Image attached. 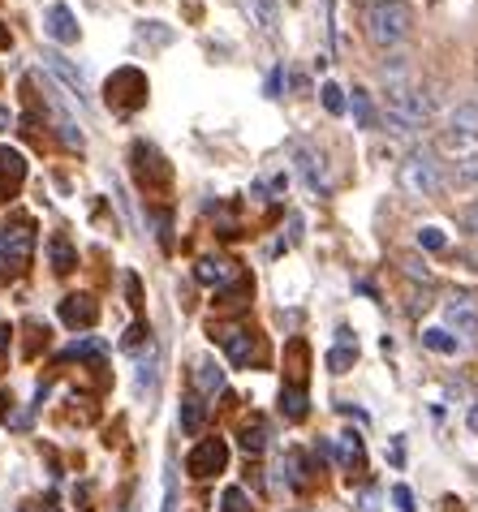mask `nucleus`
<instances>
[{
    "instance_id": "nucleus-9",
    "label": "nucleus",
    "mask_w": 478,
    "mask_h": 512,
    "mask_svg": "<svg viewBox=\"0 0 478 512\" xmlns=\"http://www.w3.org/2000/svg\"><path fill=\"white\" fill-rule=\"evenodd\" d=\"M474 142H478V104H457L444 125V147L457 155H470Z\"/></svg>"
},
{
    "instance_id": "nucleus-23",
    "label": "nucleus",
    "mask_w": 478,
    "mask_h": 512,
    "mask_svg": "<svg viewBox=\"0 0 478 512\" xmlns=\"http://www.w3.org/2000/svg\"><path fill=\"white\" fill-rule=\"evenodd\" d=\"M74 263H78V254H74V246H69V237L56 233L52 237V272L56 276H69V272H74Z\"/></svg>"
},
{
    "instance_id": "nucleus-32",
    "label": "nucleus",
    "mask_w": 478,
    "mask_h": 512,
    "mask_svg": "<svg viewBox=\"0 0 478 512\" xmlns=\"http://www.w3.org/2000/svg\"><path fill=\"white\" fill-rule=\"evenodd\" d=\"M392 500H397L401 512H414V491L405 487V482H401V487H392Z\"/></svg>"
},
{
    "instance_id": "nucleus-24",
    "label": "nucleus",
    "mask_w": 478,
    "mask_h": 512,
    "mask_svg": "<svg viewBox=\"0 0 478 512\" xmlns=\"http://www.w3.org/2000/svg\"><path fill=\"white\" fill-rule=\"evenodd\" d=\"M349 112H354V121L362 125V130H375V104H371V91H362V87L349 91Z\"/></svg>"
},
{
    "instance_id": "nucleus-33",
    "label": "nucleus",
    "mask_w": 478,
    "mask_h": 512,
    "mask_svg": "<svg viewBox=\"0 0 478 512\" xmlns=\"http://www.w3.org/2000/svg\"><path fill=\"white\" fill-rule=\"evenodd\" d=\"M164 512H177V478L164 474Z\"/></svg>"
},
{
    "instance_id": "nucleus-15",
    "label": "nucleus",
    "mask_w": 478,
    "mask_h": 512,
    "mask_svg": "<svg viewBox=\"0 0 478 512\" xmlns=\"http://www.w3.org/2000/svg\"><path fill=\"white\" fill-rule=\"evenodd\" d=\"M48 35L56 39V44H78V22H74V9H69V5H61V0H56V5L48 9Z\"/></svg>"
},
{
    "instance_id": "nucleus-29",
    "label": "nucleus",
    "mask_w": 478,
    "mask_h": 512,
    "mask_svg": "<svg viewBox=\"0 0 478 512\" xmlns=\"http://www.w3.org/2000/svg\"><path fill=\"white\" fill-rule=\"evenodd\" d=\"M323 108H328L332 117H341V112H345V95H341L336 82H323Z\"/></svg>"
},
{
    "instance_id": "nucleus-18",
    "label": "nucleus",
    "mask_w": 478,
    "mask_h": 512,
    "mask_svg": "<svg viewBox=\"0 0 478 512\" xmlns=\"http://www.w3.org/2000/svg\"><path fill=\"white\" fill-rule=\"evenodd\" d=\"M177 422H181V435H199L207 426V401H203V396H186V401H181Z\"/></svg>"
},
{
    "instance_id": "nucleus-3",
    "label": "nucleus",
    "mask_w": 478,
    "mask_h": 512,
    "mask_svg": "<svg viewBox=\"0 0 478 512\" xmlns=\"http://www.w3.org/2000/svg\"><path fill=\"white\" fill-rule=\"evenodd\" d=\"M35 220L31 216H13L5 220V229H0V280H22L26 267L35 259Z\"/></svg>"
},
{
    "instance_id": "nucleus-27",
    "label": "nucleus",
    "mask_w": 478,
    "mask_h": 512,
    "mask_svg": "<svg viewBox=\"0 0 478 512\" xmlns=\"http://www.w3.org/2000/svg\"><path fill=\"white\" fill-rule=\"evenodd\" d=\"M423 345L435 349V353H457V336H448V327H427Z\"/></svg>"
},
{
    "instance_id": "nucleus-36",
    "label": "nucleus",
    "mask_w": 478,
    "mask_h": 512,
    "mask_svg": "<svg viewBox=\"0 0 478 512\" xmlns=\"http://www.w3.org/2000/svg\"><path fill=\"white\" fill-rule=\"evenodd\" d=\"M13 44V39H9V31H5V26H0V48H9Z\"/></svg>"
},
{
    "instance_id": "nucleus-21",
    "label": "nucleus",
    "mask_w": 478,
    "mask_h": 512,
    "mask_svg": "<svg viewBox=\"0 0 478 512\" xmlns=\"http://www.w3.org/2000/svg\"><path fill=\"white\" fill-rule=\"evenodd\" d=\"M194 388H199L203 396H216L224 388V371L216 362H194Z\"/></svg>"
},
{
    "instance_id": "nucleus-20",
    "label": "nucleus",
    "mask_w": 478,
    "mask_h": 512,
    "mask_svg": "<svg viewBox=\"0 0 478 512\" xmlns=\"http://www.w3.org/2000/svg\"><path fill=\"white\" fill-rule=\"evenodd\" d=\"M280 414H285L289 422H302L306 414H311V405H306V388L285 383V388H280Z\"/></svg>"
},
{
    "instance_id": "nucleus-5",
    "label": "nucleus",
    "mask_w": 478,
    "mask_h": 512,
    "mask_svg": "<svg viewBox=\"0 0 478 512\" xmlns=\"http://www.w3.org/2000/svg\"><path fill=\"white\" fill-rule=\"evenodd\" d=\"M104 99H108V108L117 112V117H134V112L147 104V74L143 69H134V65L117 69V74L108 78V87H104Z\"/></svg>"
},
{
    "instance_id": "nucleus-8",
    "label": "nucleus",
    "mask_w": 478,
    "mask_h": 512,
    "mask_svg": "<svg viewBox=\"0 0 478 512\" xmlns=\"http://www.w3.org/2000/svg\"><path fill=\"white\" fill-rule=\"evenodd\" d=\"M186 469L194 478H216L229 469V444H224L220 435H207L199 439V444L190 448V457H186Z\"/></svg>"
},
{
    "instance_id": "nucleus-25",
    "label": "nucleus",
    "mask_w": 478,
    "mask_h": 512,
    "mask_svg": "<svg viewBox=\"0 0 478 512\" xmlns=\"http://www.w3.org/2000/svg\"><path fill=\"white\" fill-rule=\"evenodd\" d=\"M354 362H358V345H349V332H341V345L328 353V371L332 375H345Z\"/></svg>"
},
{
    "instance_id": "nucleus-31",
    "label": "nucleus",
    "mask_w": 478,
    "mask_h": 512,
    "mask_svg": "<svg viewBox=\"0 0 478 512\" xmlns=\"http://www.w3.org/2000/svg\"><path fill=\"white\" fill-rule=\"evenodd\" d=\"M224 512H250V504H246V495L242 491H224Z\"/></svg>"
},
{
    "instance_id": "nucleus-2",
    "label": "nucleus",
    "mask_w": 478,
    "mask_h": 512,
    "mask_svg": "<svg viewBox=\"0 0 478 512\" xmlns=\"http://www.w3.org/2000/svg\"><path fill=\"white\" fill-rule=\"evenodd\" d=\"M431 95L423 87H414V82H401L392 78L388 82V125L397 134H418L431 125Z\"/></svg>"
},
{
    "instance_id": "nucleus-30",
    "label": "nucleus",
    "mask_w": 478,
    "mask_h": 512,
    "mask_svg": "<svg viewBox=\"0 0 478 512\" xmlns=\"http://www.w3.org/2000/svg\"><path fill=\"white\" fill-rule=\"evenodd\" d=\"M418 246H423V250H444L448 237L440 229H418Z\"/></svg>"
},
{
    "instance_id": "nucleus-19",
    "label": "nucleus",
    "mask_w": 478,
    "mask_h": 512,
    "mask_svg": "<svg viewBox=\"0 0 478 512\" xmlns=\"http://www.w3.org/2000/svg\"><path fill=\"white\" fill-rule=\"evenodd\" d=\"M250 22H255L267 39H276L280 35V5L276 0H250Z\"/></svg>"
},
{
    "instance_id": "nucleus-4",
    "label": "nucleus",
    "mask_w": 478,
    "mask_h": 512,
    "mask_svg": "<svg viewBox=\"0 0 478 512\" xmlns=\"http://www.w3.org/2000/svg\"><path fill=\"white\" fill-rule=\"evenodd\" d=\"M397 186L410 198H435L444 190V168L431 151H410L397 168Z\"/></svg>"
},
{
    "instance_id": "nucleus-7",
    "label": "nucleus",
    "mask_w": 478,
    "mask_h": 512,
    "mask_svg": "<svg viewBox=\"0 0 478 512\" xmlns=\"http://www.w3.org/2000/svg\"><path fill=\"white\" fill-rule=\"evenodd\" d=\"M212 340H220V349L229 353V362L233 366H255L259 358H263V349H259V336L250 332V327H212Z\"/></svg>"
},
{
    "instance_id": "nucleus-16",
    "label": "nucleus",
    "mask_w": 478,
    "mask_h": 512,
    "mask_svg": "<svg viewBox=\"0 0 478 512\" xmlns=\"http://www.w3.org/2000/svg\"><path fill=\"white\" fill-rule=\"evenodd\" d=\"M194 276H199L203 284H212V289H224L229 280H242V272H237L229 259H203L199 267H194Z\"/></svg>"
},
{
    "instance_id": "nucleus-34",
    "label": "nucleus",
    "mask_w": 478,
    "mask_h": 512,
    "mask_svg": "<svg viewBox=\"0 0 478 512\" xmlns=\"http://www.w3.org/2000/svg\"><path fill=\"white\" fill-rule=\"evenodd\" d=\"M461 220H466V229H470V233H478V203L466 207V216H461Z\"/></svg>"
},
{
    "instance_id": "nucleus-14",
    "label": "nucleus",
    "mask_w": 478,
    "mask_h": 512,
    "mask_svg": "<svg viewBox=\"0 0 478 512\" xmlns=\"http://www.w3.org/2000/svg\"><path fill=\"white\" fill-rule=\"evenodd\" d=\"M26 186V160L13 147H0V203L18 198Z\"/></svg>"
},
{
    "instance_id": "nucleus-6",
    "label": "nucleus",
    "mask_w": 478,
    "mask_h": 512,
    "mask_svg": "<svg viewBox=\"0 0 478 512\" xmlns=\"http://www.w3.org/2000/svg\"><path fill=\"white\" fill-rule=\"evenodd\" d=\"M130 155H134V177H138V186H143L147 194H151V190H168V181H173V168H168V160H164L156 147H151V142H134Z\"/></svg>"
},
{
    "instance_id": "nucleus-13",
    "label": "nucleus",
    "mask_w": 478,
    "mask_h": 512,
    "mask_svg": "<svg viewBox=\"0 0 478 512\" xmlns=\"http://www.w3.org/2000/svg\"><path fill=\"white\" fill-rule=\"evenodd\" d=\"M61 323L74 327V332H91L95 323H100V306H95V297L87 293H69L61 302Z\"/></svg>"
},
{
    "instance_id": "nucleus-22",
    "label": "nucleus",
    "mask_w": 478,
    "mask_h": 512,
    "mask_svg": "<svg viewBox=\"0 0 478 512\" xmlns=\"http://www.w3.org/2000/svg\"><path fill=\"white\" fill-rule=\"evenodd\" d=\"M453 181L457 190H470V186H478V151H470V155H457L453 160Z\"/></svg>"
},
{
    "instance_id": "nucleus-35",
    "label": "nucleus",
    "mask_w": 478,
    "mask_h": 512,
    "mask_svg": "<svg viewBox=\"0 0 478 512\" xmlns=\"http://www.w3.org/2000/svg\"><path fill=\"white\" fill-rule=\"evenodd\" d=\"M9 121H13V117H9V108L0 104V130H9Z\"/></svg>"
},
{
    "instance_id": "nucleus-26",
    "label": "nucleus",
    "mask_w": 478,
    "mask_h": 512,
    "mask_svg": "<svg viewBox=\"0 0 478 512\" xmlns=\"http://www.w3.org/2000/svg\"><path fill=\"white\" fill-rule=\"evenodd\" d=\"M156 366H160V345L147 340V358L138 362V392H147L151 383H156Z\"/></svg>"
},
{
    "instance_id": "nucleus-28",
    "label": "nucleus",
    "mask_w": 478,
    "mask_h": 512,
    "mask_svg": "<svg viewBox=\"0 0 478 512\" xmlns=\"http://www.w3.org/2000/svg\"><path fill=\"white\" fill-rule=\"evenodd\" d=\"M242 448L250 452V457H259V452L267 448V431H263V422H250L246 431H242Z\"/></svg>"
},
{
    "instance_id": "nucleus-17",
    "label": "nucleus",
    "mask_w": 478,
    "mask_h": 512,
    "mask_svg": "<svg viewBox=\"0 0 478 512\" xmlns=\"http://www.w3.org/2000/svg\"><path fill=\"white\" fill-rule=\"evenodd\" d=\"M328 452L336 457V465H341V469H362V435L358 431H341L336 448L328 444Z\"/></svg>"
},
{
    "instance_id": "nucleus-1",
    "label": "nucleus",
    "mask_w": 478,
    "mask_h": 512,
    "mask_svg": "<svg viewBox=\"0 0 478 512\" xmlns=\"http://www.w3.org/2000/svg\"><path fill=\"white\" fill-rule=\"evenodd\" d=\"M362 31H367V39L379 52L397 48L414 31V9L405 5V0H371V5L362 9Z\"/></svg>"
},
{
    "instance_id": "nucleus-38",
    "label": "nucleus",
    "mask_w": 478,
    "mask_h": 512,
    "mask_svg": "<svg viewBox=\"0 0 478 512\" xmlns=\"http://www.w3.org/2000/svg\"><path fill=\"white\" fill-rule=\"evenodd\" d=\"M5 340H9V327H5V323H0V349H5Z\"/></svg>"
},
{
    "instance_id": "nucleus-37",
    "label": "nucleus",
    "mask_w": 478,
    "mask_h": 512,
    "mask_svg": "<svg viewBox=\"0 0 478 512\" xmlns=\"http://www.w3.org/2000/svg\"><path fill=\"white\" fill-rule=\"evenodd\" d=\"M39 512H61V508H56L52 500H44V504H39Z\"/></svg>"
},
{
    "instance_id": "nucleus-12",
    "label": "nucleus",
    "mask_w": 478,
    "mask_h": 512,
    "mask_svg": "<svg viewBox=\"0 0 478 512\" xmlns=\"http://www.w3.org/2000/svg\"><path fill=\"white\" fill-rule=\"evenodd\" d=\"M444 319H448V332L478 336V297L474 293H453L444 302Z\"/></svg>"
},
{
    "instance_id": "nucleus-11",
    "label": "nucleus",
    "mask_w": 478,
    "mask_h": 512,
    "mask_svg": "<svg viewBox=\"0 0 478 512\" xmlns=\"http://www.w3.org/2000/svg\"><path fill=\"white\" fill-rule=\"evenodd\" d=\"M44 65L52 69L56 78L65 82V91L78 99V108H87V104H91V87H87V74H82V69H78L74 61H69V56H61L56 48H48V52H44Z\"/></svg>"
},
{
    "instance_id": "nucleus-10",
    "label": "nucleus",
    "mask_w": 478,
    "mask_h": 512,
    "mask_svg": "<svg viewBox=\"0 0 478 512\" xmlns=\"http://www.w3.org/2000/svg\"><path fill=\"white\" fill-rule=\"evenodd\" d=\"M293 168L302 173L306 190L311 194H332V181H328V164H323V151H315L311 142H293Z\"/></svg>"
}]
</instances>
